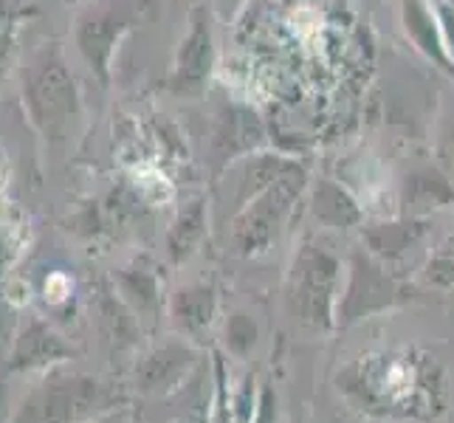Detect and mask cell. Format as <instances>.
Listing matches in <instances>:
<instances>
[{
    "mask_svg": "<svg viewBox=\"0 0 454 423\" xmlns=\"http://www.w3.org/2000/svg\"><path fill=\"white\" fill-rule=\"evenodd\" d=\"M339 389L356 410L384 418L434 420L449 403L443 367L420 350L358 356L339 375Z\"/></svg>",
    "mask_w": 454,
    "mask_h": 423,
    "instance_id": "obj_1",
    "label": "cell"
},
{
    "mask_svg": "<svg viewBox=\"0 0 454 423\" xmlns=\"http://www.w3.org/2000/svg\"><path fill=\"white\" fill-rule=\"evenodd\" d=\"M203 223H207V212H203V200H192L178 217L176 229H172V252L186 255L192 248V243L200 238Z\"/></svg>",
    "mask_w": 454,
    "mask_h": 423,
    "instance_id": "obj_13",
    "label": "cell"
},
{
    "mask_svg": "<svg viewBox=\"0 0 454 423\" xmlns=\"http://www.w3.org/2000/svg\"><path fill=\"white\" fill-rule=\"evenodd\" d=\"M339 260L322 246L305 243L291 265V302L300 317L310 325H331L336 288H339Z\"/></svg>",
    "mask_w": 454,
    "mask_h": 423,
    "instance_id": "obj_6",
    "label": "cell"
},
{
    "mask_svg": "<svg viewBox=\"0 0 454 423\" xmlns=\"http://www.w3.org/2000/svg\"><path fill=\"white\" fill-rule=\"evenodd\" d=\"M403 207L410 215H424L454 203V184L437 167H420L403 181Z\"/></svg>",
    "mask_w": 454,
    "mask_h": 423,
    "instance_id": "obj_10",
    "label": "cell"
},
{
    "mask_svg": "<svg viewBox=\"0 0 454 423\" xmlns=\"http://www.w3.org/2000/svg\"><path fill=\"white\" fill-rule=\"evenodd\" d=\"M308 184V172L294 164L283 178H277L271 186L243 203L238 217H234V246L243 255H257L269 246L279 231H283L296 198L302 195Z\"/></svg>",
    "mask_w": 454,
    "mask_h": 423,
    "instance_id": "obj_4",
    "label": "cell"
},
{
    "mask_svg": "<svg viewBox=\"0 0 454 423\" xmlns=\"http://www.w3.org/2000/svg\"><path fill=\"white\" fill-rule=\"evenodd\" d=\"M350 271H353L350 288L341 302V310L348 313L350 319L367 317L372 310L387 308L401 294L395 282L389 279L367 255H356L350 262Z\"/></svg>",
    "mask_w": 454,
    "mask_h": 423,
    "instance_id": "obj_8",
    "label": "cell"
},
{
    "mask_svg": "<svg viewBox=\"0 0 454 423\" xmlns=\"http://www.w3.org/2000/svg\"><path fill=\"white\" fill-rule=\"evenodd\" d=\"M424 277L434 288L454 291V234H449V238L432 252Z\"/></svg>",
    "mask_w": 454,
    "mask_h": 423,
    "instance_id": "obj_14",
    "label": "cell"
},
{
    "mask_svg": "<svg viewBox=\"0 0 454 423\" xmlns=\"http://www.w3.org/2000/svg\"><path fill=\"white\" fill-rule=\"evenodd\" d=\"M23 102L45 141H59L80 116V90L57 43H45L31 54L23 71Z\"/></svg>",
    "mask_w": 454,
    "mask_h": 423,
    "instance_id": "obj_2",
    "label": "cell"
},
{
    "mask_svg": "<svg viewBox=\"0 0 454 423\" xmlns=\"http://www.w3.org/2000/svg\"><path fill=\"white\" fill-rule=\"evenodd\" d=\"M215 51V14L207 4H192L190 18H186V35L178 43L164 88L172 97H200L212 80Z\"/></svg>",
    "mask_w": 454,
    "mask_h": 423,
    "instance_id": "obj_5",
    "label": "cell"
},
{
    "mask_svg": "<svg viewBox=\"0 0 454 423\" xmlns=\"http://www.w3.org/2000/svg\"><path fill=\"white\" fill-rule=\"evenodd\" d=\"M153 0H90L74 26L76 51L82 54L93 76L107 85L114 57L121 40L153 14Z\"/></svg>",
    "mask_w": 454,
    "mask_h": 423,
    "instance_id": "obj_3",
    "label": "cell"
},
{
    "mask_svg": "<svg viewBox=\"0 0 454 423\" xmlns=\"http://www.w3.org/2000/svg\"><path fill=\"white\" fill-rule=\"evenodd\" d=\"M12 57H14V26L0 31V80L12 66Z\"/></svg>",
    "mask_w": 454,
    "mask_h": 423,
    "instance_id": "obj_16",
    "label": "cell"
},
{
    "mask_svg": "<svg viewBox=\"0 0 454 423\" xmlns=\"http://www.w3.org/2000/svg\"><path fill=\"white\" fill-rule=\"evenodd\" d=\"M434 4V14L437 23H441V35H443V45L454 62V4L451 0H432Z\"/></svg>",
    "mask_w": 454,
    "mask_h": 423,
    "instance_id": "obj_15",
    "label": "cell"
},
{
    "mask_svg": "<svg viewBox=\"0 0 454 423\" xmlns=\"http://www.w3.org/2000/svg\"><path fill=\"white\" fill-rule=\"evenodd\" d=\"M14 26V4L12 0H0V31Z\"/></svg>",
    "mask_w": 454,
    "mask_h": 423,
    "instance_id": "obj_17",
    "label": "cell"
},
{
    "mask_svg": "<svg viewBox=\"0 0 454 423\" xmlns=\"http://www.w3.org/2000/svg\"><path fill=\"white\" fill-rule=\"evenodd\" d=\"M310 209L313 217L319 223L331 226V229H350L362 223V207L358 200L344 190L341 184L331 181V178H322L313 184V192H310Z\"/></svg>",
    "mask_w": 454,
    "mask_h": 423,
    "instance_id": "obj_11",
    "label": "cell"
},
{
    "mask_svg": "<svg viewBox=\"0 0 454 423\" xmlns=\"http://www.w3.org/2000/svg\"><path fill=\"white\" fill-rule=\"evenodd\" d=\"M398 20L406 40L415 45V51L424 54L434 68L454 76V62L443 45L441 23H437L432 0H398Z\"/></svg>",
    "mask_w": 454,
    "mask_h": 423,
    "instance_id": "obj_7",
    "label": "cell"
},
{
    "mask_svg": "<svg viewBox=\"0 0 454 423\" xmlns=\"http://www.w3.org/2000/svg\"><path fill=\"white\" fill-rule=\"evenodd\" d=\"M262 121L254 111L248 107H238L231 105L221 114V121L215 128V138H212V153L221 164H229L234 159L248 153H257V147L262 145Z\"/></svg>",
    "mask_w": 454,
    "mask_h": 423,
    "instance_id": "obj_9",
    "label": "cell"
},
{
    "mask_svg": "<svg viewBox=\"0 0 454 423\" xmlns=\"http://www.w3.org/2000/svg\"><path fill=\"white\" fill-rule=\"evenodd\" d=\"M427 223L424 221H393V223H379V226H370L364 231V240L370 246L372 255H381V257H398L403 255L406 248L415 246L420 238H424Z\"/></svg>",
    "mask_w": 454,
    "mask_h": 423,
    "instance_id": "obj_12",
    "label": "cell"
}]
</instances>
